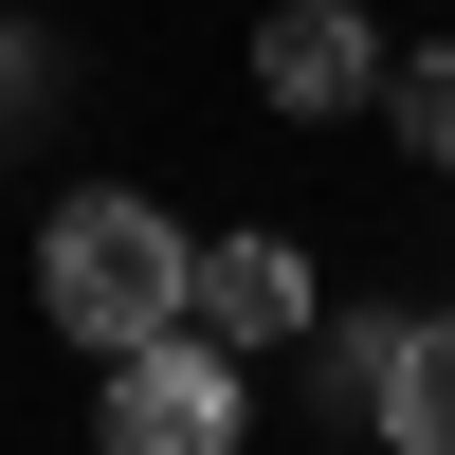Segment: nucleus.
Returning a JSON list of instances; mask_svg holds the SVG:
<instances>
[{"label": "nucleus", "mask_w": 455, "mask_h": 455, "mask_svg": "<svg viewBox=\"0 0 455 455\" xmlns=\"http://www.w3.org/2000/svg\"><path fill=\"white\" fill-rule=\"evenodd\" d=\"M237 347H219L201 310H164V328H128L109 347V383H92V437L109 455H237Z\"/></svg>", "instance_id": "2"}, {"label": "nucleus", "mask_w": 455, "mask_h": 455, "mask_svg": "<svg viewBox=\"0 0 455 455\" xmlns=\"http://www.w3.org/2000/svg\"><path fill=\"white\" fill-rule=\"evenodd\" d=\"M255 92H274L291 128L364 109L383 92V19H364V0H274V19H255Z\"/></svg>", "instance_id": "3"}, {"label": "nucleus", "mask_w": 455, "mask_h": 455, "mask_svg": "<svg viewBox=\"0 0 455 455\" xmlns=\"http://www.w3.org/2000/svg\"><path fill=\"white\" fill-rule=\"evenodd\" d=\"M364 109H383V128L419 146V164H455V36H419V55H383V92H364Z\"/></svg>", "instance_id": "6"}, {"label": "nucleus", "mask_w": 455, "mask_h": 455, "mask_svg": "<svg viewBox=\"0 0 455 455\" xmlns=\"http://www.w3.org/2000/svg\"><path fill=\"white\" fill-rule=\"evenodd\" d=\"M364 419L401 455H455V310H383V364H364Z\"/></svg>", "instance_id": "5"}, {"label": "nucleus", "mask_w": 455, "mask_h": 455, "mask_svg": "<svg viewBox=\"0 0 455 455\" xmlns=\"http://www.w3.org/2000/svg\"><path fill=\"white\" fill-rule=\"evenodd\" d=\"M182 310H201L219 347H291V328H310V255L291 237H201L182 255Z\"/></svg>", "instance_id": "4"}, {"label": "nucleus", "mask_w": 455, "mask_h": 455, "mask_svg": "<svg viewBox=\"0 0 455 455\" xmlns=\"http://www.w3.org/2000/svg\"><path fill=\"white\" fill-rule=\"evenodd\" d=\"M182 255H201V237H182L146 182H73V201L36 219V310L109 364L128 328H164V310H182Z\"/></svg>", "instance_id": "1"}]
</instances>
